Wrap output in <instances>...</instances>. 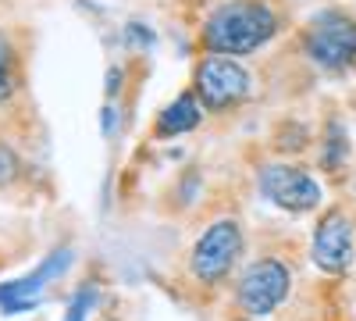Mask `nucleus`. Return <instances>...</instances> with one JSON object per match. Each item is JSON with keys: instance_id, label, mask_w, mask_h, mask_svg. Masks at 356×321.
<instances>
[{"instance_id": "obj_6", "label": "nucleus", "mask_w": 356, "mask_h": 321, "mask_svg": "<svg viewBox=\"0 0 356 321\" xmlns=\"http://www.w3.org/2000/svg\"><path fill=\"white\" fill-rule=\"evenodd\" d=\"M260 193L282 211H314L321 203V186L310 171L296 164L260 168Z\"/></svg>"}, {"instance_id": "obj_1", "label": "nucleus", "mask_w": 356, "mask_h": 321, "mask_svg": "<svg viewBox=\"0 0 356 321\" xmlns=\"http://www.w3.org/2000/svg\"><path fill=\"white\" fill-rule=\"evenodd\" d=\"M278 18L264 0H228L203 25V47L221 57H243L275 36Z\"/></svg>"}, {"instance_id": "obj_10", "label": "nucleus", "mask_w": 356, "mask_h": 321, "mask_svg": "<svg viewBox=\"0 0 356 321\" xmlns=\"http://www.w3.org/2000/svg\"><path fill=\"white\" fill-rule=\"evenodd\" d=\"M18 171H22V161L18 154L8 147V143H0V186H8L18 179Z\"/></svg>"}, {"instance_id": "obj_3", "label": "nucleus", "mask_w": 356, "mask_h": 321, "mask_svg": "<svg viewBox=\"0 0 356 321\" xmlns=\"http://www.w3.org/2000/svg\"><path fill=\"white\" fill-rule=\"evenodd\" d=\"M243 253V228L235 218H218L203 228V236L193 243V253H189V272L196 282L203 285H221L235 260Z\"/></svg>"}, {"instance_id": "obj_4", "label": "nucleus", "mask_w": 356, "mask_h": 321, "mask_svg": "<svg viewBox=\"0 0 356 321\" xmlns=\"http://www.w3.org/2000/svg\"><path fill=\"white\" fill-rule=\"evenodd\" d=\"M292 289V272L275 257H260L235 282V307L246 318H267Z\"/></svg>"}, {"instance_id": "obj_9", "label": "nucleus", "mask_w": 356, "mask_h": 321, "mask_svg": "<svg viewBox=\"0 0 356 321\" xmlns=\"http://www.w3.org/2000/svg\"><path fill=\"white\" fill-rule=\"evenodd\" d=\"M18 86V72H15V50L8 43V36L0 33V104H4Z\"/></svg>"}, {"instance_id": "obj_2", "label": "nucleus", "mask_w": 356, "mask_h": 321, "mask_svg": "<svg viewBox=\"0 0 356 321\" xmlns=\"http://www.w3.org/2000/svg\"><path fill=\"white\" fill-rule=\"evenodd\" d=\"M303 43L314 65L324 72H346L356 65V18L339 8L321 11L310 18Z\"/></svg>"}, {"instance_id": "obj_8", "label": "nucleus", "mask_w": 356, "mask_h": 321, "mask_svg": "<svg viewBox=\"0 0 356 321\" xmlns=\"http://www.w3.org/2000/svg\"><path fill=\"white\" fill-rule=\"evenodd\" d=\"M200 97L196 93H182L175 104H168L157 118V136H182V132H193L200 125Z\"/></svg>"}, {"instance_id": "obj_5", "label": "nucleus", "mask_w": 356, "mask_h": 321, "mask_svg": "<svg viewBox=\"0 0 356 321\" xmlns=\"http://www.w3.org/2000/svg\"><path fill=\"white\" fill-rule=\"evenodd\" d=\"M250 93V72L235 57L207 54L196 68V97L207 111H228Z\"/></svg>"}, {"instance_id": "obj_7", "label": "nucleus", "mask_w": 356, "mask_h": 321, "mask_svg": "<svg viewBox=\"0 0 356 321\" xmlns=\"http://www.w3.org/2000/svg\"><path fill=\"white\" fill-rule=\"evenodd\" d=\"M356 240H353V221L342 211L324 214L314 232V265L328 275H342L353 265Z\"/></svg>"}]
</instances>
